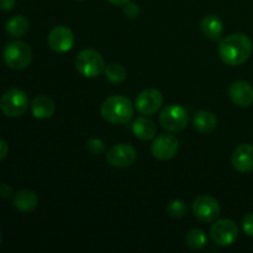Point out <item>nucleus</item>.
Wrapping results in <instances>:
<instances>
[{
  "label": "nucleus",
  "mask_w": 253,
  "mask_h": 253,
  "mask_svg": "<svg viewBox=\"0 0 253 253\" xmlns=\"http://www.w3.org/2000/svg\"><path fill=\"white\" fill-rule=\"evenodd\" d=\"M252 41L244 34H234L225 37L219 43V56L229 66H240L251 57Z\"/></svg>",
  "instance_id": "f257e3e1"
},
{
  "label": "nucleus",
  "mask_w": 253,
  "mask_h": 253,
  "mask_svg": "<svg viewBox=\"0 0 253 253\" xmlns=\"http://www.w3.org/2000/svg\"><path fill=\"white\" fill-rule=\"evenodd\" d=\"M101 116L111 124H127L133 116V105L124 95L109 96L100 108Z\"/></svg>",
  "instance_id": "f03ea898"
},
{
  "label": "nucleus",
  "mask_w": 253,
  "mask_h": 253,
  "mask_svg": "<svg viewBox=\"0 0 253 253\" xmlns=\"http://www.w3.org/2000/svg\"><path fill=\"white\" fill-rule=\"evenodd\" d=\"M77 71L85 78H96L105 71V61L98 51L91 48L82 49L76 58Z\"/></svg>",
  "instance_id": "7ed1b4c3"
},
{
  "label": "nucleus",
  "mask_w": 253,
  "mask_h": 253,
  "mask_svg": "<svg viewBox=\"0 0 253 253\" xmlns=\"http://www.w3.org/2000/svg\"><path fill=\"white\" fill-rule=\"evenodd\" d=\"M4 62L9 68L22 71L27 68L32 62V49L27 43L14 41L6 44L2 52Z\"/></svg>",
  "instance_id": "20e7f679"
},
{
  "label": "nucleus",
  "mask_w": 253,
  "mask_h": 253,
  "mask_svg": "<svg viewBox=\"0 0 253 253\" xmlns=\"http://www.w3.org/2000/svg\"><path fill=\"white\" fill-rule=\"evenodd\" d=\"M189 121L188 111L179 104H169L160 114V124L168 132H180Z\"/></svg>",
  "instance_id": "39448f33"
},
{
  "label": "nucleus",
  "mask_w": 253,
  "mask_h": 253,
  "mask_svg": "<svg viewBox=\"0 0 253 253\" xmlns=\"http://www.w3.org/2000/svg\"><path fill=\"white\" fill-rule=\"evenodd\" d=\"M29 108V99L20 89H9L0 98V110L7 118H19Z\"/></svg>",
  "instance_id": "423d86ee"
},
{
  "label": "nucleus",
  "mask_w": 253,
  "mask_h": 253,
  "mask_svg": "<svg viewBox=\"0 0 253 253\" xmlns=\"http://www.w3.org/2000/svg\"><path fill=\"white\" fill-rule=\"evenodd\" d=\"M210 237L219 246H231L239 237V227L230 219L215 220L210 229Z\"/></svg>",
  "instance_id": "0eeeda50"
},
{
  "label": "nucleus",
  "mask_w": 253,
  "mask_h": 253,
  "mask_svg": "<svg viewBox=\"0 0 253 253\" xmlns=\"http://www.w3.org/2000/svg\"><path fill=\"white\" fill-rule=\"evenodd\" d=\"M193 214L203 222H212L221 214L219 202L210 195H200L193 203Z\"/></svg>",
  "instance_id": "6e6552de"
},
{
  "label": "nucleus",
  "mask_w": 253,
  "mask_h": 253,
  "mask_svg": "<svg viewBox=\"0 0 253 253\" xmlns=\"http://www.w3.org/2000/svg\"><path fill=\"white\" fill-rule=\"evenodd\" d=\"M106 160L115 168L131 167L137 160V151L127 143H119L109 148Z\"/></svg>",
  "instance_id": "1a4fd4ad"
},
{
  "label": "nucleus",
  "mask_w": 253,
  "mask_h": 253,
  "mask_svg": "<svg viewBox=\"0 0 253 253\" xmlns=\"http://www.w3.org/2000/svg\"><path fill=\"white\" fill-rule=\"evenodd\" d=\"M163 104V95L155 88H147L141 91L135 101L137 111L142 115H153L161 109Z\"/></svg>",
  "instance_id": "9d476101"
},
{
  "label": "nucleus",
  "mask_w": 253,
  "mask_h": 253,
  "mask_svg": "<svg viewBox=\"0 0 253 253\" xmlns=\"http://www.w3.org/2000/svg\"><path fill=\"white\" fill-rule=\"evenodd\" d=\"M47 41L51 49L58 53H64L73 48L76 39H74L73 31L69 27L59 25L49 31Z\"/></svg>",
  "instance_id": "9b49d317"
},
{
  "label": "nucleus",
  "mask_w": 253,
  "mask_h": 253,
  "mask_svg": "<svg viewBox=\"0 0 253 253\" xmlns=\"http://www.w3.org/2000/svg\"><path fill=\"white\" fill-rule=\"evenodd\" d=\"M178 150H179L178 140L173 135H167V133L157 136L151 146L153 157L160 161L172 160L178 153Z\"/></svg>",
  "instance_id": "f8f14e48"
},
{
  "label": "nucleus",
  "mask_w": 253,
  "mask_h": 253,
  "mask_svg": "<svg viewBox=\"0 0 253 253\" xmlns=\"http://www.w3.org/2000/svg\"><path fill=\"white\" fill-rule=\"evenodd\" d=\"M229 95L240 108H249L253 104V86L245 81H236L230 85Z\"/></svg>",
  "instance_id": "ddd939ff"
},
{
  "label": "nucleus",
  "mask_w": 253,
  "mask_h": 253,
  "mask_svg": "<svg viewBox=\"0 0 253 253\" xmlns=\"http://www.w3.org/2000/svg\"><path fill=\"white\" fill-rule=\"evenodd\" d=\"M231 162L237 172H251L253 170V146L249 143L240 145L232 153Z\"/></svg>",
  "instance_id": "4468645a"
},
{
  "label": "nucleus",
  "mask_w": 253,
  "mask_h": 253,
  "mask_svg": "<svg viewBox=\"0 0 253 253\" xmlns=\"http://www.w3.org/2000/svg\"><path fill=\"white\" fill-rule=\"evenodd\" d=\"M31 111L34 118L39 120L49 119L56 111V104L46 95H37L31 103Z\"/></svg>",
  "instance_id": "2eb2a0df"
},
{
  "label": "nucleus",
  "mask_w": 253,
  "mask_h": 253,
  "mask_svg": "<svg viewBox=\"0 0 253 253\" xmlns=\"http://www.w3.org/2000/svg\"><path fill=\"white\" fill-rule=\"evenodd\" d=\"M193 126L200 133H211L217 127V119L212 113L208 110H200L195 113L193 118Z\"/></svg>",
  "instance_id": "dca6fc26"
},
{
  "label": "nucleus",
  "mask_w": 253,
  "mask_h": 253,
  "mask_svg": "<svg viewBox=\"0 0 253 253\" xmlns=\"http://www.w3.org/2000/svg\"><path fill=\"white\" fill-rule=\"evenodd\" d=\"M132 132L138 140L150 141L156 137L157 127H156L155 123L152 120L145 118V116H141V118H137L133 121Z\"/></svg>",
  "instance_id": "f3484780"
},
{
  "label": "nucleus",
  "mask_w": 253,
  "mask_h": 253,
  "mask_svg": "<svg viewBox=\"0 0 253 253\" xmlns=\"http://www.w3.org/2000/svg\"><path fill=\"white\" fill-rule=\"evenodd\" d=\"M14 205L21 212H31L39 205V198L30 189L19 190L14 197Z\"/></svg>",
  "instance_id": "a211bd4d"
},
{
  "label": "nucleus",
  "mask_w": 253,
  "mask_h": 253,
  "mask_svg": "<svg viewBox=\"0 0 253 253\" xmlns=\"http://www.w3.org/2000/svg\"><path fill=\"white\" fill-rule=\"evenodd\" d=\"M202 31L208 39L210 40H219L224 32V24L216 15H207L202 20Z\"/></svg>",
  "instance_id": "6ab92c4d"
},
{
  "label": "nucleus",
  "mask_w": 253,
  "mask_h": 253,
  "mask_svg": "<svg viewBox=\"0 0 253 253\" xmlns=\"http://www.w3.org/2000/svg\"><path fill=\"white\" fill-rule=\"evenodd\" d=\"M6 32L12 37H22L27 34L30 29L29 20L22 15H15L6 22Z\"/></svg>",
  "instance_id": "aec40b11"
},
{
  "label": "nucleus",
  "mask_w": 253,
  "mask_h": 253,
  "mask_svg": "<svg viewBox=\"0 0 253 253\" xmlns=\"http://www.w3.org/2000/svg\"><path fill=\"white\" fill-rule=\"evenodd\" d=\"M185 242H187L188 247H190L194 251H199V250H203L207 246L208 236L203 230L193 229L185 236Z\"/></svg>",
  "instance_id": "412c9836"
},
{
  "label": "nucleus",
  "mask_w": 253,
  "mask_h": 253,
  "mask_svg": "<svg viewBox=\"0 0 253 253\" xmlns=\"http://www.w3.org/2000/svg\"><path fill=\"white\" fill-rule=\"evenodd\" d=\"M104 74H105L106 79L113 84L123 83L126 77H127V72H126L125 67L120 63H109L105 67Z\"/></svg>",
  "instance_id": "4be33fe9"
},
{
  "label": "nucleus",
  "mask_w": 253,
  "mask_h": 253,
  "mask_svg": "<svg viewBox=\"0 0 253 253\" xmlns=\"http://www.w3.org/2000/svg\"><path fill=\"white\" fill-rule=\"evenodd\" d=\"M188 207L183 200L174 199L167 205V214L173 219H182L187 214Z\"/></svg>",
  "instance_id": "5701e85b"
},
{
  "label": "nucleus",
  "mask_w": 253,
  "mask_h": 253,
  "mask_svg": "<svg viewBox=\"0 0 253 253\" xmlns=\"http://www.w3.org/2000/svg\"><path fill=\"white\" fill-rule=\"evenodd\" d=\"M86 148L90 151L93 155H101V153L105 152V145L101 140L99 138H90L86 142Z\"/></svg>",
  "instance_id": "b1692460"
},
{
  "label": "nucleus",
  "mask_w": 253,
  "mask_h": 253,
  "mask_svg": "<svg viewBox=\"0 0 253 253\" xmlns=\"http://www.w3.org/2000/svg\"><path fill=\"white\" fill-rule=\"evenodd\" d=\"M123 12L125 16L130 17V19H135V17H137L138 15H140V7H138V5H136L135 2L128 1L124 5Z\"/></svg>",
  "instance_id": "393cba45"
},
{
  "label": "nucleus",
  "mask_w": 253,
  "mask_h": 253,
  "mask_svg": "<svg viewBox=\"0 0 253 253\" xmlns=\"http://www.w3.org/2000/svg\"><path fill=\"white\" fill-rule=\"evenodd\" d=\"M242 229L247 236L253 237V212L245 215L242 219Z\"/></svg>",
  "instance_id": "a878e982"
},
{
  "label": "nucleus",
  "mask_w": 253,
  "mask_h": 253,
  "mask_svg": "<svg viewBox=\"0 0 253 253\" xmlns=\"http://www.w3.org/2000/svg\"><path fill=\"white\" fill-rule=\"evenodd\" d=\"M16 5V0H0V10L2 11H10Z\"/></svg>",
  "instance_id": "bb28decb"
},
{
  "label": "nucleus",
  "mask_w": 253,
  "mask_h": 253,
  "mask_svg": "<svg viewBox=\"0 0 253 253\" xmlns=\"http://www.w3.org/2000/svg\"><path fill=\"white\" fill-rule=\"evenodd\" d=\"M7 153H9V146H7V143L4 140L0 138V161L6 158Z\"/></svg>",
  "instance_id": "cd10ccee"
},
{
  "label": "nucleus",
  "mask_w": 253,
  "mask_h": 253,
  "mask_svg": "<svg viewBox=\"0 0 253 253\" xmlns=\"http://www.w3.org/2000/svg\"><path fill=\"white\" fill-rule=\"evenodd\" d=\"M12 194V188L7 184L0 185V197L7 198Z\"/></svg>",
  "instance_id": "c85d7f7f"
},
{
  "label": "nucleus",
  "mask_w": 253,
  "mask_h": 253,
  "mask_svg": "<svg viewBox=\"0 0 253 253\" xmlns=\"http://www.w3.org/2000/svg\"><path fill=\"white\" fill-rule=\"evenodd\" d=\"M109 2H111L113 5H119V6H124L126 2H128L130 0H108Z\"/></svg>",
  "instance_id": "c756f323"
},
{
  "label": "nucleus",
  "mask_w": 253,
  "mask_h": 253,
  "mask_svg": "<svg viewBox=\"0 0 253 253\" xmlns=\"http://www.w3.org/2000/svg\"><path fill=\"white\" fill-rule=\"evenodd\" d=\"M0 244H1V234H0Z\"/></svg>",
  "instance_id": "7c9ffc66"
},
{
  "label": "nucleus",
  "mask_w": 253,
  "mask_h": 253,
  "mask_svg": "<svg viewBox=\"0 0 253 253\" xmlns=\"http://www.w3.org/2000/svg\"><path fill=\"white\" fill-rule=\"evenodd\" d=\"M78 1H83V0H78Z\"/></svg>",
  "instance_id": "2f4dec72"
}]
</instances>
